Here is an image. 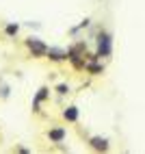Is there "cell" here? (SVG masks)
Here are the masks:
<instances>
[{
  "instance_id": "6da1fadb",
  "label": "cell",
  "mask_w": 145,
  "mask_h": 154,
  "mask_svg": "<svg viewBox=\"0 0 145 154\" xmlns=\"http://www.w3.org/2000/svg\"><path fill=\"white\" fill-rule=\"evenodd\" d=\"M113 52V44H110V35L100 33L98 37V57H108Z\"/></svg>"
},
{
  "instance_id": "7a4b0ae2",
  "label": "cell",
  "mask_w": 145,
  "mask_h": 154,
  "mask_svg": "<svg viewBox=\"0 0 145 154\" xmlns=\"http://www.w3.org/2000/svg\"><path fill=\"white\" fill-rule=\"evenodd\" d=\"M26 46L30 48V52H33L35 57H44L46 50H48V46H46L44 42H39V39H35V37H30L28 42H26Z\"/></svg>"
},
{
  "instance_id": "3957f363",
  "label": "cell",
  "mask_w": 145,
  "mask_h": 154,
  "mask_svg": "<svg viewBox=\"0 0 145 154\" xmlns=\"http://www.w3.org/2000/svg\"><path fill=\"white\" fill-rule=\"evenodd\" d=\"M46 54L52 59V61H63V59H67V52H65V50H61V48H48Z\"/></svg>"
},
{
  "instance_id": "277c9868",
  "label": "cell",
  "mask_w": 145,
  "mask_h": 154,
  "mask_svg": "<svg viewBox=\"0 0 145 154\" xmlns=\"http://www.w3.org/2000/svg\"><path fill=\"white\" fill-rule=\"evenodd\" d=\"M48 137H50V141L61 143V141L65 139V130H63V128H54V130H50V132H48Z\"/></svg>"
},
{
  "instance_id": "5b68a950",
  "label": "cell",
  "mask_w": 145,
  "mask_h": 154,
  "mask_svg": "<svg viewBox=\"0 0 145 154\" xmlns=\"http://www.w3.org/2000/svg\"><path fill=\"white\" fill-rule=\"evenodd\" d=\"M63 117H65L67 122H76V119H78V109H76V106H67V109L63 111Z\"/></svg>"
},
{
  "instance_id": "8992f818",
  "label": "cell",
  "mask_w": 145,
  "mask_h": 154,
  "mask_svg": "<svg viewBox=\"0 0 145 154\" xmlns=\"http://www.w3.org/2000/svg\"><path fill=\"white\" fill-rule=\"evenodd\" d=\"M91 146L95 148V150H108V141L102 139V137H93L91 139Z\"/></svg>"
},
{
  "instance_id": "52a82bcc",
  "label": "cell",
  "mask_w": 145,
  "mask_h": 154,
  "mask_svg": "<svg viewBox=\"0 0 145 154\" xmlns=\"http://www.w3.org/2000/svg\"><path fill=\"white\" fill-rule=\"evenodd\" d=\"M46 98H48V89H46V87H41V89H39V94L35 96V104H33L35 111H39V104H41V102H44Z\"/></svg>"
},
{
  "instance_id": "ba28073f",
  "label": "cell",
  "mask_w": 145,
  "mask_h": 154,
  "mask_svg": "<svg viewBox=\"0 0 145 154\" xmlns=\"http://www.w3.org/2000/svg\"><path fill=\"white\" fill-rule=\"evenodd\" d=\"M87 69L91 72V74H100V72L104 69V67H102V65H98V63H87Z\"/></svg>"
},
{
  "instance_id": "9c48e42d",
  "label": "cell",
  "mask_w": 145,
  "mask_h": 154,
  "mask_svg": "<svg viewBox=\"0 0 145 154\" xmlns=\"http://www.w3.org/2000/svg\"><path fill=\"white\" fill-rule=\"evenodd\" d=\"M17 33V24H9L7 26V35H15Z\"/></svg>"
},
{
  "instance_id": "30bf717a",
  "label": "cell",
  "mask_w": 145,
  "mask_h": 154,
  "mask_svg": "<svg viewBox=\"0 0 145 154\" xmlns=\"http://www.w3.org/2000/svg\"><path fill=\"white\" fill-rule=\"evenodd\" d=\"M67 91H69L67 85H59V94H67Z\"/></svg>"
}]
</instances>
